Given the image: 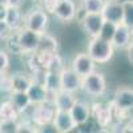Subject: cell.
Instances as JSON below:
<instances>
[{
	"label": "cell",
	"instance_id": "obj_1",
	"mask_svg": "<svg viewBox=\"0 0 133 133\" xmlns=\"http://www.w3.org/2000/svg\"><path fill=\"white\" fill-rule=\"evenodd\" d=\"M96 64H107L115 55V47L110 40H105L100 36L91 37L88 43V52Z\"/></svg>",
	"mask_w": 133,
	"mask_h": 133
},
{
	"label": "cell",
	"instance_id": "obj_2",
	"mask_svg": "<svg viewBox=\"0 0 133 133\" xmlns=\"http://www.w3.org/2000/svg\"><path fill=\"white\" fill-rule=\"evenodd\" d=\"M80 89L92 97H100L107 91V80L103 73L93 71L87 76L81 77V88Z\"/></svg>",
	"mask_w": 133,
	"mask_h": 133
},
{
	"label": "cell",
	"instance_id": "obj_3",
	"mask_svg": "<svg viewBox=\"0 0 133 133\" xmlns=\"http://www.w3.org/2000/svg\"><path fill=\"white\" fill-rule=\"evenodd\" d=\"M91 117L95 118L100 128H109L116 117V108L112 103H95L91 107Z\"/></svg>",
	"mask_w": 133,
	"mask_h": 133
},
{
	"label": "cell",
	"instance_id": "obj_4",
	"mask_svg": "<svg viewBox=\"0 0 133 133\" xmlns=\"http://www.w3.org/2000/svg\"><path fill=\"white\" fill-rule=\"evenodd\" d=\"M49 23V16L43 8H33L24 16L23 27L31 29L36 33H41L47 31Z\"/></svg>",
	"mask_w": 133,
	"mask_h": 133
},
{
	"label": "cell",
	"instance_id": "obj_5",
	"mask_svg": "<svg viewBox=\"0 0 133 133\" xmlns=\"http://www.w3.org/2000/svg\"><path fill=\"white\" fill-rule=\"evenodd\" d=\"M55 107L51 103H41L32 105V112H31V121L35 124L37 128H41L44 125L52 124V120L55 116Z\"/></svg>",
	"mask_w": 133,
	"mask_h": 133
},
{
	"label": "cell",
	"instance_id": "obj_6",
	"mask_svg": "<svg viewBox=\"0 0 133 133\" xmlns=\"http://www.w3.org/2000/svg\"><path fill=\"white\" fill-rule=\"evenodd\" d=\"M16 36H17L19 45L21 48V55H28L37 51L40 33H36L31 29L21 27L19 31H16Z\"/></svg>",
	"mask_w": 133,
	"mask_h": 133
},
{
	"label": "cell",
	"instance_id": "obj_7",
	"mask_svg": "<svg viewBox=\"0 0 133 133\" xmlns=\"http://www.w3.org/2000/svg\"><path fill=\"white\" fill-rule=\"evenodd\" d=\"M101 16L104 21H109L112 24H120L124 21V7L120 0H105L101 9Z\"/></svg>",
	"mask_w": 133,
	"mask_h": 133
},
{
	"label": "cell",
	"instance_id": "obj_8",
	"mask_svg": "<svg viewBox=\"0 0 133 133\" xmlns=\"http://www.w3.org/2000/svg\"><path fill=\"white\" fill-rule=\"evenodd\" d=\"M117 112H129L133 107V91L129 87H120L115 91L113 100L110 101Z\"/></svg>",
	"mask_w": 133,
	"mask_h": 133
},
{
	"label": "cell",
	"instance_id": "obj_9",
	"mask_svg": "<svg viewBox=\"0 0 133 133\" xmlns=\"http://www.w3.org/2000/svg\"><path fill=\"white\" fill-rule=\"evenodd\" d=\"M104 19L101 14H88L84 12L83 17L80 20V25L83 31L87 33L89 37H96L100 35V31L103 28Z\"/></svg>",
	"mask_w": 133,
	"mask_h": 133
},
{
	"label": "cell",
	"instance_id": "obj_10",
	"mask_svg": "<svg viewBox=\"0 0 133 133\" xmlns=\"http://www.w3.org/2000/svg\"><path fill=\"white\" fill-rule=\"evenodd\" d=\"M60 77V89L76 93L81 88V77L77 75L72 68H64L59 72Z\"/></svg>",
	"mask_w": 133,
	"mask_h": 133
},
{
	"label": "cell",
	"instance_id": "obj_11",
	"mask_svg": "<svg viewBox=\"0 0 133 133\" xmlns=\"http://www.w3.org/2000/svg\"><path fill=\"white\" fill-rule=\"evenodd\" d=\"M52 15L61 23H72L77 16L76 3L73 0H59Z\"/></svg>",
	"mask_w": 133,
	"mask_h": 133
},
{
	"label": "cell",
	"instance_id": "obj_12",
	"mask_svg": "<svg viewBox=\"0 0 133 133\" xmlns=\"http://www.w3.org/2000/svg\"><path fill=\"white\" fill-rule=\"evenodd\" d=\"M52 125L55 128V132L57 133H69L77 128L69 110H57V109L55 110Z\"/></svg>",
	"mask_w": 133,
	"mask_h": 133
},
{
	"label": "cell",
	"instance_id": "obj_13",
	"mask_svg": "<svg viewBox=\"0 0 133 133\" xmlns=\"http://www.w3.org/2000/svg\"><path fill=\"white\" fill-rule=\"evenodd\" d=\"M71 68L80 77H84L88 73L96 71V63L92 60V57L87 52H80L73 57Z\"/></svg>",
	"mask_w": 133,
	"mask_h": 133
},
{
	"label": "cell",
	"instance_id": "obj_14",
	"mask_svg": "<svg viewBox=\"0 0 133 133\" xmlns=\"http://www.w3.org/2000/svg\"><path fill=\"white\" fill-rule=\"evenodd\" d=\"M27 95L29 97V101L32 105H36V104H41V103H51L52 104V97L53 93H49L45 87L43 85V83L39 81H33L31 83V85L28 87L27 89Z\"/></svg>",
	"mask_w": 133,
	"mask_h": 133
},
{
	"label": "cell",
	"instance_id": "obj_15",
	"mask_svg": "<svg viewBox=\"0 0 133 133\" xmlns=\"http://www.w3.org/2000/svg\"><path fill=\"white\" fill-rule=\"evenodd\" d=\"M110 43L113 44L115 49H124L130 45L132 43V27L120 23L116 25L113 36L110 39Z\"/></svg>",
	"mask_w": 133,
	"mask_h": 133
},
{
	"label": "cell",
	"instance_id": "obj_16",
	"mask_svg": "<svg viewBox=\"0 0 133 133\" xmlns=\"http://www.w3.org/2000/svg\"><path fill=\"white\" fill-rule=\"evenodd\" d=\"M69 113L77 127L85 125L91 120V105L81 100H76L69 109Z\"/></svg>",
	"mask_w": 133,
	"mask_h": 133
},
{
	"label": "cell",
	"instance_id": "obj_17",
	"mask_svg": "<svg viewBox=\"0 0 133 133\" xmlns=\"http://www.w3.org/2000/svg\"><path fill=\"white\" fill-rule=\"evenodd\" d=\"M76 100H77V97L75 96V93L59 89L56 93H53L52 105L57 110H69L71 107L75 104Z\"/></svg>",
	"mask_w": 133,
	"mask_h": 133
},
{
	"label": "cell",
	"instance_id": "obj_18",
	"mask_svg": "<svg viewBox=\"0 0 133 133\" xmlns=\"http://www.w3.org/2000/svg\"><path fill=\"white\" fill-rule=\"evenodd\" d=\"M4 20L12 31H19L23 27L24 14H23V11H21L20 7H8Z\"/></svg>",
	"mask_w": 133,
	"mask_h": 133
},
{
	"label": "cell",
	"instance_id": "obj_19",
	"mask_svg": "<svg viewBox=\"0 0 133 133\" xmlns=\"http://www.w3.org/2000/svg\"><path fill=\"white\" fill-rule=\"evenodd\" d=\"M59 49V41L57 39L52 36L47 31L43 32L40 35L39 40V47L36 52H45V53H57Z\"/></svg>",
	"mask_w": 133,
	"mask_h": 133
},
{
	"label": "cell",
	"instance_id": "obj_20",
	"mask_svg": "<svg viewBox=\"0 0 133 133\" xmlns=\"http://www.w3.org/2000/svg\"><path fill=\"white\" fill-rule=\"evenodd\" d=\"M9 101L12 103L14 107L19 110V113L25 112L29 107H32L27 92H15V91H12L9 93Z\"/></svg>",
	"mask_w": 133,
	"mask_h": 133
},
{
	"label": "cell",
	"instance_id": "obj_21",
	"mask_svg": "<svg viewBox=\"0 0 133 133\" xmlns=\"http://www.w3.org/2000/svg\"><path fill=\"white\" fill-rule=\"evenodd\" d=\"M31 83H32V79L29 76L24 75V73H14V75H11L12 91H15V92H27Z\"/></svg>",
	"mask_w": 133,
	"mask_h": 133
},
{
	"label": "cell",
	"instance_id": "obj_22",
	"mask_svg": "<svg viewBox=\"0 0 133 133\" xmlns=\"http://www.w3.org/2000/svg\"><path fill=\"white\" fill-rule=\"evenodd\" d=\"M43 85L49 93H56L60 89V77L57 72L45 71L43 77Z\"/></svg>",
	"mask_w": 133,
	"mask_h": 133
},
{
	"label": "cell",
	"instance_id": "obj_23",
	"mask_svg": "<svg viewBox=\"0 0 133 133\" xmlns=\"http://www.w3.org/2000/svg\"><path fill=\"white\" fill-rule=\"evenodd\" d=\"M19 110L9 101V98L0 103V120H19Z\"/></svg>",
	"mask_w": 133,
	"mask_h": 133
},
{
	"label": "cell",
	"instance_id": "obj_24",
	"mask_svg": "<svg viewBox=\"0 0 133 133\" xmlns=\"http://www.w3.org/2000/svg\"><path fill=\"white\" fill-rule=\"evenodd\" d=\"M105 0H81V8L88 14H100Z\"/></svg>",
	"mask_w": 133,
	"mask_h": 133
},
{
	"label": "cell",
	"instance_id": "obj_25",
	"mask_svg": "<svg viewBox=\"0 0 133 133\" xmlns=\"http://www.w3.org/2000/svg\"><path fill=\"white\" fill-rule=\"evenodd\" d=\"M5 47H7V52L12 53V55H21V48L19 45L17 41V36H16V31L12 32L11 35L5 39Z\"/></svg>",
	"mask_w": 133,
	"mask_h": 133
},
{
	"label": "cell",
	"instance_id": "obj_26",
	"mask_svg": "<svg viewBox=\"0 0 133 133\" xmlns=\"http://www.w3.org/2000/svg\"><path fill=\"white\" fill-rule=\"evenodd\" d=\"M19 120H0V133H17Z\"/></svg>",
	"mask_w": 133,
	"mask_h": 133
},
{
	"label": "cell",
	"instance_id": "obj_27",
	"mask_svg": "<svg viewBox=\"0 0 133 133\" xmlns=\"http://www.w3.org/2000/svg\"><path fill=\"white\" fill-rule=\"evenodd\" d=\"M124 7V21L123 23L132 27L133 25V2L132 0H123Z\"/></svg>",
	"mask_w": 133,
	"mask_h": 133
},
{
	"label": "cell",
	"instance_id": "obj_28",
	"mask_svg": "<svg viewBox=\"0 0 133 133\" xmlns=\"http://www.w3.org/2000/svg\"><path fill=\"white\" fill-rule=\"evenodd\" d=\"M64 68V65H63V60H61V57L59 56L57 53H55L53 56H52V59L49 60V63L47 64V66H45V71H51V72H60L61 69Z\"/></svg>",
	"mask_w": 133,
	"mask_h": 133
},
{
	"label": "cell",
	"instance_id": "obj_29",
	"mask_svg": "<svg viewBox=\"0 0 133 133\" xmlns=\"http://www.w3.org/2000/svg\"><path fill=\"white\" fill-rule=\"evenodd\" d=\"M0 92L3 93H11L12 92V84H11V75H7V72L0 73Z\"/></svg>",
	"mask_w": 133,
	"mask_h": 133
},
{
	"label": "cell",
	"instance_id": "obj_30",
	"mask_svg": "<svg viewBox=\"0 0 133 133\" xmlns=\"http://www.w3.org/2000/svg\"><path fill=\"white\" fill-rule=\"evenodd\" d=\"M116 29V24H112V23H109V21H104V24H103V28L101 31H100V37H103L105 40H110L113 36V32Z\"/></svg>",
	"mask_w": 133,
	"mask_h": 133
},
{
	"label": "cell",
	"instance_id": "obj_31",
	"mask_svg": "<svg viewBox=\"0 0 133 133\" xmlns=\"http://www.w3.org/2000/svg\"><path fill=\"white\" fill-rule=\"evenodd\" d=\"M35 133V132H39V128L32 123V121H25V123H20L19 121V129H17V133Z\"/></svg>",
	"mask_w": 133,
	"mask_h": 133
},
{
	"label": "cell",
	"instance_id": "obj_32",
	"mask_svg": "<svg viewBox=\"0 0 133 133\" xmlns=\"http://www.w3.org/2000/svg\"><path fill=\"white\" fill-rule=\"evenodd\" d=\"M9 63H11V61H9V55H8V52L0 49V73L8 71Z\"/></svg>",
	"mask_w": 133,
	"mask_h": 133
},
{
	"label": "cell",
	"instance_id": "obj_33",
	"mask_svg": "<svg viewBox=\"0 0 133 133\" xmlns=\"http://www.w3.org/2000/svg\"><path fill=\"white\" fill-rule=\"evenodd\" d=\"M43 9L45 11L47 14H53V11L55 8H56L57 3H59V0H39Z\"/></svg>",
	"mask_w": 133,
	"mask_h": 133
},
{
	"label": "cell",
	"instance_id": "obj_34",
	"mask_svg": "<svg viewBox=\"0 0 133 133\" xmlns=\"http://www.w3.org/2000/svg\"><path fill=\"white\" fill-rule=\"evenodd\" d=\"M12 32H15V31L9 28V25L5 23V20H0V39L5 40Z\"/></svg>",
	"mask_w": 133,
	"mask_h": 133
},
{
	"label": "cell",
	"instance_id": "obj_35",
	"mask_svg": "<svg viewBox=\"0 0 133 133\" xmlns=\"http://www.w3.org/2000/svg\"><path fill=\"white\" fill-rule=\"evenodd\" d=\"M3 2H4L8 7H20V8H21V5L24 4L25 0H3Z\"/></svg>",
	"mask_w": 133,
	"mask_h": 133
},
{
	"label": "cell",
	"instance_id": "obj_36",
	"mask_svg": "<svg viewBox=\"0 0 133 133\" xmlns=\"http://www.w3.org/2000/svg\"><path fill=\"white\" fill-rule=\"evenodd\" d=\"M7 9H8V5L3 2V0H0V20H4L5 19Z\"/></svg>",
	"mask_w": 133,
	"mask_h": 133
}]
</instances>
